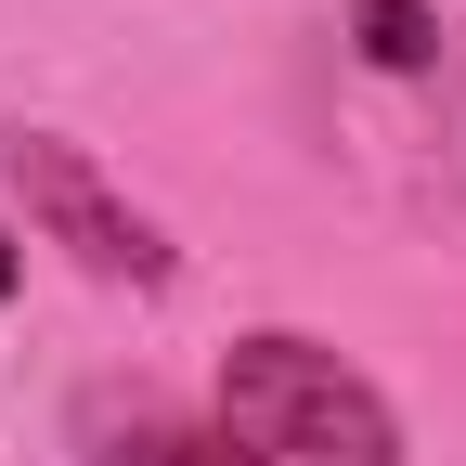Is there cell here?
Masks as SVG:
<instances>
[{
    "label": "cell",
    "mask_w": 466,
    "mask_h": 466,
    "mask_svg": "<svg viewBox=\"0 0 466 466\" xmlns=\"http://www.w3.org/2000/svg\"><path fill=\"white\" fill-rule=\"evenodd\" d=\"M220 428L259 466H401V415L324 337H233L220 350Z\"/></svg>",
    "instance_id": "6da1fadb"
},
{
    "label": "cell",
    "mask_w": 466,
    "mask_h": 466,
    "mask_svg": "<svg viewBox=\"0 0 466 466\" xmlns=\"http://www.w3.org/2000/svg\"><path fill=\"white\" fill-rule=\"evenodd\" d=\"M0 168H14L26 220H39L78 272H104V285H168V233H156L130 195H116L66 130H14V143H0Z\"/></svg>",
    "instance_id": "7a4b0ae2"
},
{
    "label": "cell",
    "mask_w": 466,
    "mask_h": 466,
    "mask_svg": "<svg viewBox=\"0 0 466 466\" xmlns=\"http://www.w3.org/2000/svg\"><path fill=\"white\" fill-rule=\"evenodd\" d=\"M91 466H259L233 428H195V415H156V401H91Z\"/></svg>",
    "instance_id": "3957f363"
},
{
    "label": "cell",
    "mask_w": 466,
    "mask_h": 466,
    "mask_svg": "<svg viewBox=\"0 0 466 466\" xmlns=\"http://www.w3.org/2000/svg\"><path fill=\"white\" fill-rule=\"evenodd\" d=\"M363 52H376V66H428V14H415V0H363Z\"/></svg>",
    "instance_id": "277c9868"
},
{
    "label": "cell",
    "mask_w": 466,
    "mask_h": 466,
    "mask_svg": "<svg viewBox=\"0 0 466 466\" xmlns=\"http://www.w3.org/2000/svg\"><path fill=\"white\" fill-rule=\"evenodd\" d=\"M14 285H26V259H14V233H0V299H14Z\"/></svg>",
    "instance_id": "5b68a950"
}]
</instances>
